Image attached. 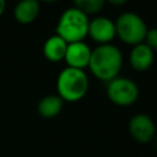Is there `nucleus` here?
<instances>
[{
	"label": "nucleus",
	"mask_w": 157,
	"mask_h": 157,
	"mask_svg": "<svg viewBox=\"0 0 157 157\" xmlns=\"http://www.w3.org/2000/svg\"><path fill=\"white\" fill-rule=\"evenodd\" d=\"M123 66V54L113 44L97 45L91 52L88 69L101 81L109 82L119 76Z\"/></svg>",
	"instance_id": "nucleus-1"
},
{
	"label": "nucleus",
	"mask_w": 157,
	"mask_h": 157,
	"mask_svg": "<svg viewBox=\"0 0 157 157\" xmlns=\"http://www.w3.org/2000/svg\"><path fill=\"white\" fill-rule=\"evenodd\" d=\"M90 81L85 70L65 67L60 71L56 78L58 96L63 102H78L82 99L88 91Z\"/></svg>",
	"instance_id": "nucleus-2"
},
{
	"label": "nucleus",
	"mask_w": 157,
	"mask_h": 157,
	"mask_svg": "<svg viewBox=\"0 0 157 157\" xmlns=\"http://www.w3.org/2000/svg\"><path fill=\"white\" fill-rule=\"evenodd\" d=\"M88 16L71 6L60 15L55 34L64 39L67 44L83 42L88 33Z\"/></svg>",
	"instance_id": "nucleus-3"
},
{
	"label": "nucleus",
	"mask_w": 157,
	"mask_h": 157,
	"mask_svg": "<svg viewBox=\"0 0 157 157\" xmlns=\"http://www.w3.org/2000/svg\"><path fill=\"white\" fill-rule=\"evenodd\" d=\"M114 25L117 37L123 43L131 47L144 43L146 33L148 31L144 18L137 13L129 11L119 15Z\"/></svg>",
	"instance_id": "nucleus-4"
},
{
	"label": "nucleus",
	"mask_w": 157,
	"mask_h": 157,
	"mask_svg": "<svg viewBox=\"0 0 157 157\" xmlns=\"http://www.w3.org/2000/svg\"><path fill=\"white\" fill-rule=\"evenodd\" d=\"M107 96L113 104L128 107L137 101L139 86L130 78L118 76L107 83Z\"/></svg>",
	"instance_id": "nucleus-5"
},
{
	"label": "nucleus",
	"mask_w": 157,
	"mask_h": 157,
	"mask_svg": "<svg viewBox=\"0 0 157 157\" xmlns=\"http://www.w3.org/2000/svg\"><path fill=\"white\" fill-rule=\"evenodd\" d=\"M128 130L130 136L140 144H147L156 136L155 123L152 118L145 113H137L132 115L129 120Z\"/></svg>",
	"instance_id": "nucleus-6"
},
{
	"label": "nucleus",
	"mask_w": 157,
	"mask_h": 157,
	"mask_svg": "<svg viewBox=\"0 0 157 157\" xmlns=\"http://www.w3.org/2000/svg\"><path fill=\"white\" fill-rule=\"evenodd\" d=\"M90 38L98 43V45L112 44V40L117 37L114 22L104 16H98L88 22V33Z\"/></svg>",
	"instance_id": "nucleus-7"
},
{
	"label": "nucleus",
	"mask_w": 157,
	"mask_h": 157,
	"mask_svg": "<svg viewBox=\"0 0 157 157\" xmlns=\"http://www.w3.org/2000/svg\"><path fill=\"white\" fill-rule=\"evenodd\" d=\"M91 52L92 49L85 42L70 43L67 44L64 61L66 63L67 67L85 70L86 67H88Z\"/></svg>",
	"instance_id": "nucleus-8"
},
{
	"label": "nucleus",
	"mask_w": 157,
	"mask_h": 157,
	"mask_svg": "<svg viewBox=\"0 0 157 157\" xmlns=\"http://www.w3.org/2000/svg\"><path fill=\"white\" fill-rule=\"evenodd\" d=\"M153 59H155V53L145 43L134 45L132 49L130 50L129 63L130 66L137 72L147 71L152 66Z\"/></svg>",
	"instance_id": "nucleus-9"
},
{
	"label": "nucleus",
	"mask_w": 157,
	"mask_h": 157,
	"mask_svg": "<svg viewBox=\"0 0 157 157\" xmlns=\"http://www.w3.org/2000/svg\"><path fill=\"white\" fill-rule=\"evenodd\" d=\"M39 2L37 0H22L17 2L13 10L15 20L21 25L32 23L39 15Z\"/></svg>",
	"instance_id": "nucleus-10"
},
{
	"label": "nucleus",
	"mask_w": 157,
	"mask_h": 157,
	"mask_svg": "<svg viewBox=\"0 0 157 157\" xmlns=\"http://www.w3.org/2000/svg\"><path fill=\"white\" fill-rule=\"evenodd\" d=\"M66 48H67V43L64 39H61L59 36L53 34L44 42L43 54L48 61L59 63V61L64 60Z\"/></svg>",
	"instance_id": "nucleus-11"
},
{
	"label": "nucleus",
	"mask_w": 157,
	"mask_h": 157,
	"mask_svg": "<svg viewBox=\"0 0 157 157\" xmlns=\"http://www.w3.org/2000/svg\"><path fill=\"white\" fill-rule=\"evenodd\" d=\"M63 99L58 94H48L44 96L37 105L38 114L44 119H53L55 118L63 109Z\"/></svg>",
	"instance_id": "nucleus-12"
},
{
	"label": "nucleus",
	"mask_w": 157,
	"mask_h": 157,
	"mask_svg": "<svg viewBox=\"0 0 157 157\" xmlns=\"http://www.w3.org/2000/svg\"><path fill=\"white\" fill-rule=\"evenodd\" d=\"M104 5L105 2L103 0H76L74 2V7L80 10L86 16L98 13Z\"/></svg>",
	"instance_id": "nucleus-13"
},
{
	"label": "nucleus",
	"mask_w": 157,
	"mask_h": 157,
	"mask_svg": "<svg viewBox=\"0 0 157 157\" xmlns=\"http://www.w3.org/2000/svg\"><path fill=\"white\" fill-rule=\"evenodd\" d=\"M144 43L153 53H157V28H151V29L147 31Z\"/></svg>",
	"instance_id": "nucleus-14"
},
{
	"label": "nucleus",
	"mask_w": 157,
	"mask_h": 157,
	"mask_svg": "<svg viewBox=\"0 0 157 157\" xmlns=\"http://www.w3.org/2000/svg\"><path fill=\"white\" fill-rule=\"evenodd\" d=\"M108 4H110V5H115V6H120V5H125V4H126V1H125V0H120V1L110 0V1H108Z\"/></svg>",
	"instance_id": "nucleus-15"
},
{
	"label": "nucleus",
	"mask_w": 157,
	"mask_h": 157,
	"mask_svg": "<svg viewBox=\"0 0 157 157\" xmlns=\"http://www.w3.org/2000/svg\"><path fill=\"white\" fill-rule=\"evenodd\" d=\"M5 9H6V2H5V0H0V16L4 13Z\"/></svg>",
	"instance_id": "nucleus-16"
},
{
	"label": "nucleus",
	"mask_w": 157,
	"mask_h": 157,
	"mask_svg": "<svg viewBox=\"0 0 157 157\" xmlns=\"http://www.w3.org/2000/svg\"><path fill=\"white\" fill-rule=\"evenodd\" d=\"M155 140H156V145H157V131H156V136H155Z\"/></svg>",
	"instance_id": "nucleus-17"
}]
</instances>
